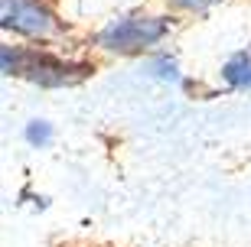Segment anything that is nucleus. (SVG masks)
<instances>
[{
    "instance_id": "f257e3e1",
    "label": "nucleus",
    "mask_w": 251,
    "mask_h": 247,
    "mask_svg": "<svg viewBox=\"0 0 251 247\" xmlns=\"http://www.w3.org/2000/svg\"><path fill=\"white\" fill-rule=\"evenodd\" d=\"M167 36V23L163 20H153V17H127V20H118L111 23L108 29H101V43L104 49L111 52H137L144 46H153L160 39Z\"/></svg>"
},
{
    "instance_id": "20e7f679",
    "label": "nucleus",
    "mask_w": 251,
    "mask_h": 247,
    "mask_svg": "<svg viewBox=\"0 0 251 247\" xmlns=\"http://www.w3.org/2000/svg\"><path fill=\"white\" fill-rule=\"evenodd\" d=\"M222 75H225V82L235 85V88H251V55L248 52L232 55V59L225 62Z\"/></svg>"
},
{
    "instance_id": "7ed1b4c3",
    "label": "nucleus",
    "mask_w": 251,
    "mask_h": 247,
    "mask_svg": "<svg viewBox=\"0 0 251 247\" xmlns=\"http://www.w3.org/2000/svg\"><path fill=\"white\" fill-rule=\"evenodd\" d=\"M88 72H92V65H72V62H62V59H52V55H36V52H29V65H26V75L43 88L75 85Z\"/></svg>"
},
{
    "instance_id": "f03ea898",
    "label": "nucleus",
    "mask_w": 251,
    "mask_h": 247,
    "mask_svg": "<svg viewBox=\"0 0 251 247\" xmlns=\"http://www.w3.org/2000/svg\"><path fill=\"white\" fill-rule=\"evenodd\" d=\"M0 10H3V26H13L26 36H49L56 29L52 13L39 7V0H3Z\"/></svg>"
},
{
    "instance_id": "423d86ee",
    "label": "nucleus",
    "mask_w": 251,
    "mask_h": 247,
    "mask_svg": "<svg viewBox=\"0 0 251 247\" xmlns=\"http://www.w3.org/2000/svg\"><path fill=\"white\" fill-rule=\"evenodd\" d=\"M147 72H153L157 78H167V82H176V78H179V75H176V62L167 59V55H163V59H153V62L147 65Z\"/></svg>"
},
{
    "instance_id": "0eeeda50",
    "label": "nucleus",
    "mask_w": 251,
    "mask_h": 247,
    "mask_svg": "<svg viewBox=\"0 0 251 247\" xmlns=\"http://www.w3.org/2000/svg\"><path fill=\"white\" fill-rule=\"evenodd\" d=\"M209 3H215V0H176V7L183 10H205Z\"/></svg>"
},
{
    "instance_id": "39448f33",
    "label": "nucleus",
    "mask_w": 251,
    "mask_h": 247,
    "mask_svg": "<svg viewBox=\"0 0 251 247\" xmlns=\"http://www.w3.org/2000/svg\"><path fill=\"white\" fill-rule=\"evenodd\" d=\"M26 143L29 147H49L52 143V124H46V120H29L26 124Z\"/></svg>"
}]
</instances>
